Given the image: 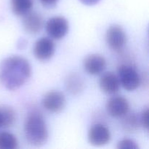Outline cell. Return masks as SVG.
I'll list each match as a JSON object with an SVG mask.
<instances>
[{"instance_id":"cell-1","label":"cell","mask_w":149,"mask_h":149,"mask_svg":"<svg viewBox=\"0 0 149 149\" xmlns=\"http://www.w3.org/2000/svg\"><path fill=\"white\" fill-rule=\"evenodd\" d=\"M31 75V67L26 58L13 55L0 63V82L9 90H17L24 85Z\"/></svg>"},{"instance_id":"cell-2","label":"cell","mask_w":149,"mask_h":149,"mask_svg":"<svg viewBox=\"0 0 149 149\" xmlns=\"http://www.w3.org/2000/svg\"><path fill=\"white\" fill-rule=\"evenodd\" d=\"M26 141L33 146H41L47 143L49 137L47 127L43 116L37 112H32L24 124Z\"/></svg>"},{"instance_id":"cell-3","label":"cell","mask_w":149,"mask_h":149,"mask_svg":"<svg viewBox=\"0 0 149 149\" xmlns=\"http://www.w3.org/2000/svg\"><path fill=\"white\" fill-rule=\"evenodd\" d=\"M117 77L121 85L127 91H133L141 85V77L137 70L130 65H121L118 68Z\"/></svg>"},{"instance_id":"cell-4","label":"cell","mask_w":149,"mask_h":149,"mask_svg":"<svg viewBox=\"0 0 149 149\" xmlns=\"http://www.w3.org/2000/svg\"><path fill=\"white\" fill-rule=\"evenodd\" d=\"M42 104L47 111L58 113L65 109L66 100L62 93L57 90H52L43 96Z\"/></svg>"},{"instance_id":"cell-5","label":"cell","mask_w":149,"mask_h":149,"mask_svg":"<svg viewBox=\"0 0 149 149\" xmlns=\"http://www.w3.org/2000/svg\"><path fill=\"white\" fill-rule=\"evenodd\" d=\"M106 40L111 49L119 51L123 49L127 43L126 33L119 25H112L106 31Z\"/></svg>"},{"instance_id":"cell-6","label":"cell","mask_w":149,"mask_h":149,"mask_svg":"<svg viewBox=\"0 0 149 149\" xmlns=\"http://www.w3.org/2000/svg\"><path fill=\"white\" fill-rule=\"evenodd\" d=\"M45 27L49 37L59 40L68 33L69 25L68 20L64 17L55 16L47 20Z\"/></svg>"},{"instance_id":"cell-7","label":"cell","mask_w":149,"mask_h":149,"mask_svg":"<svg viewBox=\"0 0 149 149\" xmlns=\"http://www.w3.org/2000/svg\"><path fill=\"white\" fill-rule=\"evenodd\" d=\"M87 138L90 145L101 147L110 142L111 135L107 127L102 124H95L89 130Z\"/></svg>"},{"instance_id":"cell-8","label":"cell","mask_w":149,"mask_h":149,"mask_svg":"<svg viewBox=\"0 0 149 149\" xmlns=\"http://www.w3.org/2000/svg\"><path fill=\"white\" fill-rule=\"evenodd\" d=\"M55 46L52 39L42 37L38 39L33 47V55L40 61H47L55 54Z\"/></svg>"},{"instance_id":"cell-9","label":"cell","mask_w":149,"mask_h":149,"mask_svg":"<svg viewBox=\"0 0 149 149\" xmlns=\"http://www.w3.org/2000/svg\"><path fill=\"white\" fill-rule=\"evenodd\" d=\"M106 61L103 55L100 54H91L84 58L83 66L84 71L90 75H99L106 69Z\"/></svg>"},{"instance_id":"cell-10","label":"cell","mask_w":149,"mask_h":149,"mask_svg":"<svg viewBox=\"0 0 149 149\" xmlns=\"http://www.w3.org/2000/svg\"><path fill=\"white\" fill-rule=\"evenodd\" d=\"M129 109L127 100L122 96H113L106 103V111L112 117L122 118L129 111Z\"/></svg>"},{"instance_id":"cell-11","label":"cell","mask_w":149,"mask_h":149,"mask_svg":"<svg viewBox=\"0 0 149 149\" xmlns=\"http://www.w3.org/2000/svg\"><path fill=\"white\" fill-rule=\"evenodd\" d=\"M23 17V26L27 33L36 34L43 28L44 19L38 13L30 11Z\"/></svg>"},{"instance_id":"cell-12","label":"cell","mask_w":149,"mask_h":149,"mask_svg":"<svg viewBox=\"0 0 149 149\" xmlns=\"http://www.w3.org/2000/svg\"><path fill=\"white\" fill-rule=\"evenodd\" d=\"M99 85L100 90L104 93L108 95H114L119 91L120 83L116 74L112 72H107L101 77Z\"/></svg>"},{"instance_id":"cell-13","label":"cell","mask_w":149,"mask_h":149,"mask_svg":"<svg viewBox=\"0 0 149 149\" xmlns=\"http://www.w3.org/2000/svg\"><path fill=\"white\" fill-rule=\"evenodd\" d=\"M84 81L82 78L77 74H71L66 77L65 87L71 94L78 95L84 89Z\"/></svg>"},{"instance_id":"cell-14","label":"cell","mask_w":149,"mask_h":149,"mask_svg":"<svg viewBox=\"0 0 149 149\" xmlns=\"http://www.w3.org/2000/svg\"><path fill=\"white\" fill-rule=\"evenodd\" d=\"M32 0H11V9L13 14L18 17H23L31 10Z\"/></svg>"},{"instance_id":"cell-15","label":"cell","mask_w":149,"mask_h":149,"mask_svg":"<svg viewBox=\"0 0 149 149\" xmlns=\"http://www.w3.org/2000/svg\"><path fill=\"white\" fill-rule=\"evenodd\" d=\"M1 120H2V127H11L16 122V112L12 107L8 106H4L0 107Z\"/></svg>"},{"instance_id":"cell-16","label":"cell","mask_w":149,"mask_h":149,"mask_svg":"<svg viewBox=\"0 0 149 149\" xmlns=\"http://www.w3.org/2000/svg\"><path fill=\"white\" fill-rule=\"evenodd\" d=\"M122 118V127L127 132H135L138 128L139 125H141L139 117L133 113H129L128 111Z\"/></svg>"},{"instance_id":"cell-17","label":"cell","mask_w":149,"mask_h":149,"mask_svg":"<svg viewBox=\"0 0 149 149\" xmlns=\"http://www.w3.org/2000/svg\"><path fill=\"white\" fill-rule=\"evenodd\" d=\"M18 147L17 139L8 132H0V149H16Z\"/></svg>"},{"instance_id":"cell-18","label":"cell","mask_w":149,"mask_h":149,"mask_svg":"<svg viewBox=\"0 0 149 149\" xmlns=\"http://www.w3.org/2000/svg\"><path fill=\"white\" fill-rule=\"evenodd\" d=\"M118 149H139L138 143L133 140L125 138L121 140L117 143Z\"/></svg>"},{"instance_id":"cell-19","label":"cell","mask_w":149,"mask_h":149,"mask_svg":"<svg viewBox=\"0 0 149 149\" xmlns=\"http://www.w3.org/2000/svg\"><path fill=\"white\" fill-rule=\"evenodd\" d=\"M140 119V124L141 126L145 130L148 131V108L146 107L144 108L143 110L142 113H141V116L139 117Z\"/></svg>"},{"instance_id":"cell-20","label":"cell","mask_w":149,"mask_h":149,"mask_svg":"<svg viewBox=\"0 0 149 149\" xmlns=\"http://www.w3.org/2000/svg\"><path fill=\"white\" fill-rule=\"evenodd\" d=\"M39 1L44 7H47V8H52L56 5L59 0H39Z\"/></svg>"},{"instance_id":"cell-21","label":"cell","mask_w":149,"mask_h":149,"mask_svg":"<svg viewBox=\"0 0 149 149\" xmlns=\"http://www.w3.org/2000/svg\"><path fill=\"white\" fill-rule=\"evenodd\" d=\"M83 4L87 6H93L99 2L100 0H79Z\"/></svg>"},{"instance_id":"cell-22","label":"cell","mask_w":149,"mask_h":149,"mask_svg":"<svg viewBox=\"0 0 149 149\" xmlns=\"http://www.w3.org/2000/svg\"><path fill=\"white\" fill-rule=\"evenodd\" d=\"M0 128H2V120H1V113H0Z\"/></svg>"}]
</instances>
